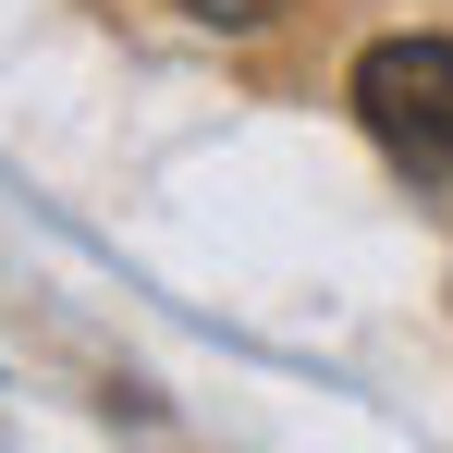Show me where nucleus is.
<instances>
[{"mask_svg":"<svg viewBox=\"0 0 453 453\" xmlns=\"http://www.w3.org/2000/svg\"><path fill=\"white\" fill-rule=\"evenodd\" d=\"M343 98H356V123H368V148L392 159V172L453 184V37H429V25L368 37L356 74H343Z\"/></svg>","mask_w":453,"mask_h":453,"instance_id":"1","label":"nucleus"},{"mask_svg":"<svg viewBox=\"0 0 453 453\" xmlns=\"http://www.w3.org/2000/svg\"><path fill=\"white\" fill-rule=\"evenodd\" d=\"M172 12H184V25H209V37H245V25H270L282 0H172Z\"/></svg>","mask_w":453,"mask_h":453,"instance_id":"2","label":"nucleus"}]
</instances>
